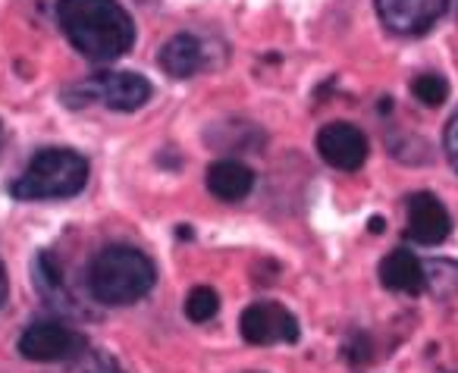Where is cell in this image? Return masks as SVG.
Returning a JSON list of instances; mask_svg holds the SVG:
<instances>
[{"label": "cell", "mask_w": 458, "mask_h": 373, "mask_svg": "<svg viewBox=\"0 0 458 373\" xmlns=\"http://www.w3.org/2000/svg\"><path fill=\"white\" fill-rule=\"evenodd\" d=\"M79 95L101 101L110 110H139L151 97V82L139 72H101V76L89 79L85 85H79Z\"/></svg>", "instance_id": "4"}, {"label": "cell", "mask_w": 458, "mask_h": 373, "mask_svg": "<svg viewBox=\"0 0 458 373\" xmlns=\"http://www.w3.org/2000/svg\"><path fill=\"white\" fill-rule=\"evenodd\" d=\"M7 298V273H4V264H0V304Z\"/></svg>", "instance_id": "17"}, {"label": "cell", "mask_w": 458, "mask_h": 373, "mask_svg": "<svg viewBox=\"0 0 458 373\" xmlns=\"http://www.w3.org/2000/svg\"><path fill=\"white\" fill-rule=\"evenodd\" d=\"M20 352L26 360H41V364H47V360H66L82 352V339L70 326H64V323L45 320V323H32L20 335Z\"/></svg>", "instance_id": "8"}, {"label": "cell", "mask_w": 458, "mask_h": 373, "mask_svg": "<svg viewBox=\"0 0 458 373\" xmlns=\"http://www.w3.org/2000/svg\"><path fill=\"white\" fill-rule=\"evenodd\" d=\"M255 189V173L239 160H216L208 166V191L220 201H242Z\"/></svg>", "instance_id": "11"}, {"label": "cell", "mask_w": 458, "mask_h": 373, "mask_svg": "<svg viewBox=\"0 0 458 373\" xmlns=\"http://www.w3.org/2000/svg\"><path fill=\"white\" fill-rule=\"evenodd\" d=\"M85 373H123V370H120V367H116L110 358H95V360H91V367H89Z\"/></svg>", "instance_id": "16"}, {"label": "cell", "mask_w": 458, "mask_h": 373, "mask_svg": "<svg viewBox=\"0 0 458 373\" xmlns=\"http://www.w3.org/2000/svg\"><path fill=\"white\" fill-rule=\"evenodd\" d=\"M216 310H220V295H216L210 285H195V289L189 292V298H185V317H189L191 323L214 320Z\"/></svg>", "instance_id": "13"}, {"label": "cell", "mask_w": 458, "mask_h": 373, "mask_svg": "<svg viewBox=\"0 0 458 373\" xmlns=\"http://www.w3.org/2000/svg\"><path fill=\"white\" fill-rule=\"evenodd\" d=\"M380 283L393 292H408V295H418L427 289V273L424 264L414 258L405 248H395L386 258L380 260Z\"/></svg>", "instance_id": "10"}, {"label": "cell", "mask_w": 458, "mask_h": 373, "mask_svg": "<svg viewBox=\"0 0 458 373\" xmlns=\"http://www.w3.org/2000/svg\"><path fill=\"white\" fill-rule=\"evenodd\" d=\"M443 145H445V157H449L452 170L458 173V110H455V114H452L449 126H445Z\"/></svg>", "instance_id": "15"}, {"label": "cell", "mask_w": 458, "mask_h": 373, "mask_svg": "<svg viewBox=\"0 0 458 373\" xmlns=\"http://www.w3.org/2000/svg\"><path fill=\"white\" fill-rule=\"evenodd\" d=\"M89 182V160L70 148H45L38 151L22 176L10 185V195L20 201H45V198H72Z\"/></svg>", "instance_id": "3"}, {"label": "cell", "mask_w": 458, "mask_h": 373, "mask_svg": "<svg viewBox=\"0 0 458 373\" xmlns=\"http://www.w3.org/2000/svg\"><path fill=\"white\" fill-rule=\"evenodd\" d=\"M154 279H157V270L145 251L129 245H110L91 260L89 289L101 304L120 308V304H132L145 298Z\"/></svg>", "instance_id": "2"}, {"label": "cell", "mask_w": 458, "mask_h": 373, "mask_svg": "<svg viewBox=\"0 0 458 373\" xmlns=\"http://www.w3.org/2000/svg\"><path fill=\"white\" fill-rule=\"evenodd\" d=\"M452 233V216L445 210V204L430 191H418L408 198V226L405 235L418 245H443Z\"/></svg>", "instance_id": "9"}, {"label": "cell", "mask_w": 458, "mask_h": 373, "mask_svg": "<svg viewBox=\"0 0 458 373\" xmlns=\"http://www.w3.org/2000/svg\"><path fill=\"white\" fill-rule=\"evenodd\" d=\"M239 326H242V339L249 345H276V342L299 339V320L283 304L274 301H258L245 308Z\"/></svg>", "instance_id": "5"}, {"label": "cell", "mask_w": 458, "mask_h": 373, "mask_svg": "<svg viewBox=\"0 0 458 373\" xmlns=\"http://www.w3.org/2000/svg\"><path fill=\"white\" fill-rule=\"evenodd\" d=\"M455 7H458V0H455Z\"/></svg>", "instance_id": "18"}, {"label": "cell", "mask_w": 458, "mask_h": 373, "mask_svg": "<svg viewBox=\"0 0 458 373\" xmlns=\"http://www.w3.org/2000/svg\"><path fill=\"white\" fill-rule=\"evenodd\" d=\"M318 151L333 170L355 173L368 160V139L352 123H327L318 132Z\"/></svg>", "instance_id": "6"}, {"label": "cell", "mask_w": 458, "mask_h": 373, "mask_svg": "<svg viewBox=\"0 0 458 373\" xmlns=\"http://www.w3.org/2000/svg\"><path fill=\"white\" fill-rule=\"evenodd\" d=\"M411 91L424 107H439V104L449 97V82L437 72H424L411 82Z\"/></svg>", "instance_id": "14"}, {"label": "cell", "mask_w": 458, "mask_h": 373, "mask_svg": "<svg viewBox=\"0 0 458 373\" xmlns=\"http://www.w3.org/2000/svg\"><path fill=\"white\" fill-rule=\"evenodd\" d=\"M449 0H377L383 26L395 35H424L437 26Z\"/></svg>", "instance_id": "7"}, {"label": "cell", "mask_w": 458, "mask_h": 373, "mask_svg": "<svg viewBox=\"0 0 458 373\" xmlns=\"http://www.w3.org/2000/svg\"><path fill=\"white\" fill-rule=\"evenodd\" d=\"M57 22L72 47L95 64L120 60L135 45L132 16L120 0H57Z\"/></svg>", "instance_id": "1"}, {"label": "cell", "mask_w": 458, "mask_h": 373, "mask_svg": "<svg viewBox=\"0 0 458 373\" xmlns=\"http://www.w3.org/2000/svg\"><path fill=\"white\" fill-rule=\"evenodd\" d=\"M160 66L166 76L173 79H189L204 66V47L195 35H176L164 45L160 51Z\"/></svg>", "instance_id": "12"}]
</instances>
